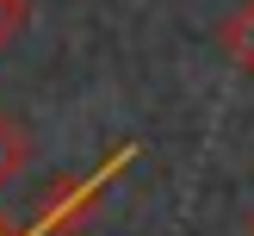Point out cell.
Here are the masks:
<instances>
[{"mask_svg": "<svg viewBox=\"0 0 254 236\" xmlns=\"http://www.w3.org/2000/svg\"><path fill=\"white\" fill-rule=\"evenodd\" d=\"M136 156H143V143H118L112 156L93 161V174H68V180H56V186L44 193V205H37L25 224H31L37 236H74V230L99 211V199L124 180V168H130Z\"/></svg>", "mask_w": 254, "mask_h": 236, "instance_id": "cell-1", "label": "cell"}, {"mask_svg": "<svg viewBox=\"0 0 254 236\" xmlns=\"http://www.w3.org/2000/svg\"><path fill=\"white\" fill-rule=\"evenodd\" d=\"M217 50H223V62H230V69L254 75V0H242V6L217 25Z\"/></svg>", "mask_w": 254, "mask_h": 236, "instance_id": "cell-2", "label": "cell"}, {"mask_svg": "<svg viewBox=\"0 0 254 236\" xmlns=\"http://www.w3.org/2000/svg\"><path fill=\"white\" fill-rule=\"evenodd\" d=\"M25 161H31V131H25L12 112H0V193L25 174Z\"/></svg>", "mask_w": 254, "mask_h": 236, "instance_id": "cell-3", "label": "cell"}, {"mask_svg": "<svg viewBox=\"0 0 254 236\" xmlns=\"http://www.w3.org/2000/svg\"><path fill=\"white\" fill-rule=\"evenodd\" d=\"M19 25H25V19H19V12H6V6H0V44H6V37H12V31H19Z\"/></svg>", "mask_w": 254, "mask_h": 236, "instance_id": "cell-4", "label": "cell"}, {"mask_svg": "<svg viewBox=\"0 0 254 236\" xmlns=\"http://www.w3.org/2000/svg\"><path fill=\"white\" fill-rule=\"evenodd\" d=\"M0 236H37V230H31V224H12L6 211H0Z\"/></svg>", "mask_w": 254, "mask_h": 236, "instance_id": "cell-5", "label": "cell"}, {"mask_svg": "<svg viewBox=\"0 0 254 236\" xmlns=\"http://www.w3.org/2000/svg\"><path fill=\"white\" fill-rule=\"evenodd\" d=\"M0 6H6V12H19V19H25V12H31V0H0Z\"/></svg>", "mask_w": 254, "mask_h": 236, "instance_id": "cell-6", "label": "cell"}, {"mask_svg": "<svg viewBox=\"0 0 254 236\" xmlns=\"http://www.w3.org/2000/svg\"><path fill=\"white\" fill-rule=\"evenodd\" d=\"M248 236H254V211H248Z\"/></svg>", "mask_w": 254, "mask_h": 236, "instance_id": "cell-7", "label": "cell"}]
</instances>
